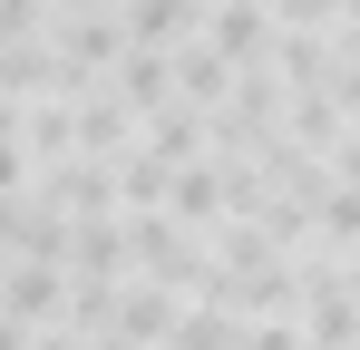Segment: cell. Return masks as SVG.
I'll use <instances>...</instances> for the list:
<instances>
[{
  "instance_id": "6da1fadb",
  "label": "cell",
  "mask_w": 360,
  "mask_h": 350,
  "mask_svg": "<svg viewBox=\"0 0 360 350\" xmlns=\"http://www.w3.org/2000/svg\"><path fill=\"white\" fill-rule=\"evenodd\" d=\"M59 302H68V273H59V263H39V253L0 263V311H10V321H59Z\"/></svg>"
},
{
  "instance_id": "7a4b0ae2",
  "label": "cell",
  "mask_w": 360,
  "mask_h": 350,
  "mask_svg": "<svg viewBox=\"0 0 360 350\" xmlns=\"http://www.w3.org/2000/svg\"><path fill=\"white\" fill-rule=\"evenodd\" d=\"M205 136H214V117H205V108H185V98H166V108L146 117V156H156V166H185Z\"/></svg>"
},
{
  "instance_id": "3957f363",
  "label": "cell",
  "mask_w": 360,
  "mask_h": 350,
  "mask_svg": "<svg viewBox=\"0 0 360 350\" xmlns=\"http://www.w3.org/2000/svg\"><path fill=\"white\" fill-rule=\"evenodd\" d=\"M224 195H234V175L214 166V156H205V166H176V175H166V205H176L185 224H205V214H224Z\"/></svg>"
},
{
  "instance_id": "277c9868",
  "label": "cell",
  "mask_w": 360,
  "mask_h": 350,
  "mask_svg": "<svg viewBox=\"0 0 360 350\" xmlns=\"http://www.w3.org/2000/svg\"><path fill=\"white\" fill-rule=\"evenodd\" d=\"M117 20H127V49H176L185 20H195V0H127Z\"/></svg>"
},
{
  "instance_id": "5b68a950",
  "label": "cell",
  "mask_w": 360,
  "mask_h": 350,
  "mask_svg": "<svg viewBox=\"0 0 360 350\" xmlns=\"http://www.w3.org/2000/svg\"><path fill=\"white\" fill-rule=\"evenodd\" d=\"M117 98L136 117H156L166 98H176V68H166V49H127V68H117Z\"/></svg>"
},
{
  "instance_id": "8992f818",
  "label": "cell",
  "mask_w": 360,
  "mask_h": 350,
  "mask_svg": "<svg viewBox=\"0 0 360 350\" xmlns=\"http://www.w3.org/2000/svg\"><path fill=\"white\" fill-rule=\"evenodd\" d=\"M176 78H185V108H205V117H214V98L234 88V58L214 49V39H195V49L176 58Z\"/></svg>"
},
{
  "instance_id": "52a82bcc",
  "label": "cell",
  "mask_w": 360,
  "mask_h": 350,
  "mask_svg": "<svg viewBox=\"0 0 360 350\" xmlns=\"http://www.w3.org/2000/svg\"><path fill=\"white\" fill-rule=\"evenodd\" d=\"M234 341H243V321L224 311V302H195L176 331H166V350H234Z\"/></svg>"
},
{
  "instance_id": "ba28073f",
  "label": "cell",
  "mask_w": 360,
  "mask_h": 350,
  "mask_svg": "<svg viewBox=\"0 0 360 350\" xmlns=\"http://www.w3.org/2000/svg\"><path fill=\"white\" fill-rule=\"evenodd\" d=\"M311 224L331 233V243H360V185H321L311 195Z\"/></svg>"
},
{
  "instance_id": "9c48e42d",
  "label": "cell",
  "mask_w": 360,
  "mask_h": 350,
  "mask_svg": "<svg viewBox=\"0 0 360 350\" xmlns=\"http://www.w3.org/2000/svg\"><path fill=\"white\" fill-rule=\"evenodd\" d=\"M20 136H30L39 156H59V166H68V146H78V117H68V108H20Z\"/></svg>"
},
{
  "instance_id": "30bf717a",
  "label": "cell",
  "mask_w": 360,
  "mask_h": 350,
  "mask_svg": "<svg viewBox=\"0 0 360 350\" xmlns=\"http://www.w3.org/2000/svg\"><path fill=\"white\" fill-rule=\"evenodd\" d=\"M214 49H224V58H253V49H263V10H253V0H224V20H214Z\"/></svg>"
},
{
  "instance_id": "8fae6325",
  "label": "cell",
  "mask_w": 360,
  "mask_h": 350,
  "mask_svg": "<svg viewBox=\"0 0 360 350\" xmlns=\"http://www.w3.org/2000/svg\"><path fill=\"white\" fill-rule=\"evenodd\" d=\"M234 350H302V341H292V321H253Z\"/></svg>"
},
{
  "instance_id": "7c38bea8",
  "label": "cell",
  "mask_w": 360,
  "mask_h": 350,
  "mask_svg": "<svg viewBox=\"0 0 360 350\" xmlns=\"http://www.w3.org/2000/svg\"><path fill=\"white\" fill-rule=\"evenodd\" d=\"M331 185H360V136H341V146H331Z\"/></svg>"
},
{
  "instance_id": "4fadbf2b",
  "label": "cell",
  "mask_w": 360,
  "mask_h": 350,
  "mask_svg": "<svg viewBox=\"0 0 360 350\" xmlns=\"http://www.w3.org/2000/svg\"><path fill=\"white\" fill-rule=\"evenodd\" d=\"M331 10H341V0H283V20H302V30H311V20H331Z\"/></svg>"
},
{
  "instance_id": "5bb4252c",
  "label": "cell",
  "mask_w": 360,
  "mask_h": 350,
  "mask_svg": "<svg viewBox=\"0 0 360 350\" xmlns=\"http://www.w3.org/2000/svg\"><path fill=\"white\" fill-rule=\"evenodd\" d=\"M20 175H30V166H20V146L0 136V195H20Z\"/></svg>"
},
{
  "instance_id": "9a60e30c",
  "label": "cell",
  "mask_w": 360,
  "mask_h": 350,
  "mask_svg": "<svg viewBox=\"0 0 360 350\" xmlns=\"http://www.w3.org/2000/svg\"><path fill=\"white\" fill-rule=\"evenodd\" d=\"M30 350H78V341H68V331H49V341H30Z\"/></svg>"
},
{
  "instance_id": "2e32d148",
  "label": "cell",
  "mask_w": 360,
  "mask_h": 350,
  "mask_svg": "<svg viewBox=\"0 0 360 350\" xmlns=\"http://www.w3.org/2000/svg\"><path fill=\"white\" fill-rule=\"evenodd\" d=\"M341 10H351V30H360V0H341Z\"/></svg>"
}]
</instances>
